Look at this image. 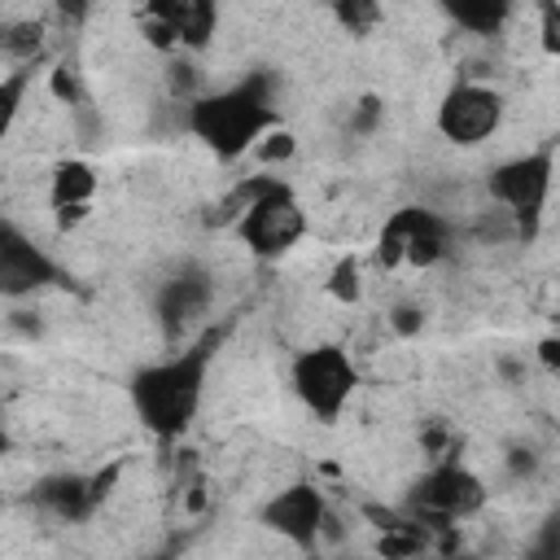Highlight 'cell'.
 I'll return each instance as SVG.
<instances>
[{"mask_svg": "<svg viewBox=\"0 0 560 560\" xmlns=\"http://www.w3.org/2000/svg\"><path fill=\"white\" fill-rule=\"evenodd\" d=\"M0 44H4V57H9V61H18V66H35V57H39V48H44V22H35V18L9 22Z\"/></svg>", "mask_w": 560, "mask_h": 560, "instance_id": "17", "label": "cell"}, {"mask_svg": "<svg viewBox=\"0 0 560 560\" xmlns=\"http://www.w3.org/2000/svg\"><path fill=\"white\" fill-rule=\"evenodd\" d=\"M52 284H66L61 262L48 249H39L18 223H0V293L18 302Z\"/></svg>", "mask_w": 560, "mask_h": 560, "instance_id": "11", "label": "cell"}, {"mask_svg": "<svg viewBox=\"0 0 560 560\" xmlns=\"http://www.w3.org/2000/svg\"><path fill=\"white\" fill-rule=\"evenodd\" d=\"M508 464H512V472H516V477H521V472H525V477H529V472H534V468H538V455H534V451H529V446H516V451H512V459H508Z\"/></svg>", "mask_w": 560, "mask_h": 560, "instance_id": "26", "label": "cell"}, {"mask_svg": "<svg viewBox=\"0 0 560 560\" xmlns=\"http://www.w3.org/2000/svg\"><path fill=\"white\" fill-rule=\"evenodd\" d=\"M96 166L83 162V158H66L52 166L48 175V206L52 210H70V206H92L96 197Z\"/></svg>", "mask_w": 560, "mask_h": 560, "instance_id": "14", "label": "cell"}, {"mask_svg": "<svg viewBox=\"0 0 560 560\" xmlns=\"http://www.w3.org/2000/svg\"><path fill=\"white\" fill-rule=\"evenodd\" d=\"M31 79H35V66H13V70L0 79V127H4V131H13L18 109H22V92L31 88Z\"/></svg>", "mask_w": 560, "mask_h": 560, "instance_id": "19", "label": "cell"}, {"mask_svg": "<svg viewBox=\"0 0 560 560\" xmlns=\"http://www.w3.org/2000/svg\"><path fill=\"white\" fill-rule=\"evenodd\" d=\"M214 302V276L197 262H179L153 293V315L166 332V341H179Z\"/></svg>", "mask_w": 560, "mask_h": 560, "instance_id": "12", "label": "cell"}, {"mask_svg": "<svg viewBox=\"0 0 560 560\" xmlns=\"http://www.w3.org/2000/svg\"><path fill=\"white\" fill-rule=\"evenodd\" d=\"M118 481V464L109 472H52L35 486V503L44 512H52L57 521H88L105 499H109V486Z\"/></svg>", "mask_w": 560, "mask_h": 560, "instance_id": "13", "label": "cell"}, {"mask_svg": "<svg viewBox=\"0 0 560 560\" xmlns=\"http://www.w3.org/2000/svg\"><path fill=\"white\" fill-rule=\"evenodd\" d=\"M438 4H442V13H446L459 31L481 35V39L499 35V31L508 26L512 9H516V0H438Z\"/></svg>", "mask_w": 560, "mask_h": 560, "instance_id": "15", "label": "cell"}, {"mask_svg": "<svg viewBox=\"0 0 560 560\" xmlns=\"http://www.w3.org/2000/svg\"><path fill=\"white\" fill-rule=\"evenodd\" d=\"M289 385L298 394V402L319 420V424H337L346 402L359 389V368L350 359V350L341 341H319L293 354L289 363Z\"/></svg>", "mask_w": 560, "mask_h": 560, "instance_id": "4", "label": "cell"}, {"mask_svg": "<svg viewBox=\"0 0 560 560\" xmlns=\"http://www.w3.org/2000/svg\"><path fill=\"white\" fill-rule=\"evenodd\" d=\"M486 494H490V490H486V481H481L472 468H464V464H455V459H442V464H433L424 477L411 481L407 512L420 516L429 529H446V525H455V521L477 516V512L486 508Z\"/></svg>", "mask_w": 560, "mask_h": 560, "instance_id": "6", "label": "cell"}, {"mask_svg": "<svg viewBox=\"0 0 560 560\" xmlns=\"http://www.w3.org/2000/svg\"><path fill=\"white\" fill-rule=\"evenodd\" d=\"M534 354H538V363H542V368H551V372H560V332H551V337H542V341L534 346Z\"/></svg>", "mask_w": 560, "mask_h": 560, "instance_id": "24", "label": "cell"}, {"mask_svg": "<svg viewBox=\"0 0 560 560\" xmlns=\"http://www.w3.org/2000/svg\"><path fill=\"white\" fill-rule=\"evenodd\" d=\"M184 122L219 162H236V158L254 153V144L271 127H280L276 83H271L267 70H254V74H245L241 83H232L223 92L192 96Z\"/></svg>", "mask_w": 560, "mask_h": 560, "instance_id": "2", "label": "cell"}, {"mask_svg": "<svg viewBox=\"0 0 560 560\" xmlns=\"http://www.w3.org/2000/svg\"><path fill=\"white\" fill-rule=\"evenodd\" d=\"M88 214H92V206H70V210H57V228H61V232H70V228H79Z\"/></svg>", "mask_w": 560, "mask_h": 560, "instance_id": "27", "label": "cell"}, {"mask_svg": "<svg viewBox=\"0 0 560 560\" xmlns=\"http://www.w3.org/2000/svg\"><path fill=\"white\" fill-rule=\"evenodd\" d=\"M140 35L158 52H201L219 35V0H144L140 9Z\"/></svg>", "mask_w": 560, "mask_h": 560, "instance_id": "8", "label": "cell"}, {"mask_svg": "<svg viewBox=\"0 0 560 560\" xmlns=\"http://www.w3.org/2000/svg\"><path fill=\"white\" fill-rule=\"evenodd\" d=\"M538 44L560 61V0H538Z\"/></svg>", "mask_w": 560, "mask_h": 560, "instance_id": "21", "label": "cell"}, {"mask_svg": "<svg viewBox=\"0 0 560 560\" xmlns=\"http://www.w3.org/2000/svg\"><path fill=\"white\" fill-rule=\"evenodd\" d=\"M381 118H385L381 96H363V101H359V109H354V118H350V127H354V131H372Z\"/></svg>", "mask_w": 560, "mask_h": 560, "instance_id": "23", "label": "cell"}, {"mask_svg": "<svg viewBox=\"0 0 560 560\" xmlns=\"http://www.w3.org/2000/svg\"><path fill=\"white\" fill-rule=\"evenodd\" d=\"M551 188H556V149L551 144L525 149V153L490 166V175H486L490 201H499L512 214V232L525 245H534L538 232H542V214H547Z\"/></svg>", "mask_w": 560, "mask_h": 560, "instance_id": "3", "label": "cell"}, {"mask_svg": "<svg viewBox=\"0 0 560 560\" xmlns=\"http://www.w3.org/2000/svg\"><path fill=\"white\" fill-rule=\"evenodd\" d=\"M389 328H394L398 337H416V332L424 328V311L411 306V302H398V306L389 311Z\"/></svg>", "mask_w": 560, "mask_h": 560, "instance_id": "22", "label": "cell"}, {"mask_svg": "<svg viewBox=\"0 0 560 560\" xmlns=\"http://www.w3.org/2000/svg\"><path fill=\"white\" fill-rule=\"evenodd\" d=\"M556 328H560V315H556Z\"/></svg>", "mask_w": 560, "mask_h": 560, "instance_id": "28", "label": "cell"}, {"mask_svg": "<svg viewBox=\"0 0 560 560\" xmlns=\"http://www.w3.org/2000/svg\"><path fill=\"white\" fill-rule=\"evenodd\" d=\"M328 9H332L337 26H341L350 39H368V35H376V26L385 22L381 0H332Z\"/></svg>", "mask_w": 560, "mask_h": 560, "instance_id": "16", "label": "cell"}, {"mask_svg": "<svg viewBox=\"0 0 560 560\" xmlns=\"http://www.w3.org/2000/svg\"><path fill=\"white\" fill-rule=\"evenodd\" d=\"M503 114H508V101L499 88L490 83H455L446 88V96L438 101V136L459 144V149H472V144H486L499 127H503Z\"/></svg>", "mask_w": 560, "mask_h": 560, "instance_id": "9", "label": "cell"}, {"mask_svg": "<svg viewBox=\"0 0 560 560\" xmlns=\"http://www.w3.org/2000/svg\"><path fill=\"white\" fill-rule=\"evenodd\" d=\"M236 236L245 241V249L262 262H280L302 236H306V210L298 201V192L276 175L241 214H236Z\"/></svg>", "mask_w": 560, "mask_h": 560, "instance_id": "5", "label": "cell"}, {"mask_svg": "<svg viewBox=\"0 0 560 560\" xmlns=\"http://www.w3.org/2000/svg\"><path fill=\"white\" fill-rule=\"evenodd\" d=\"M446 241H451V223L438 210L398 206L376 232V262L381 267L411 262L424 271V267H438L446 258Z\"/></svg>", "mask_w": 560, "mask_h": 560, "instance_id": "7", "label": "cell"}, {"mask_svg": "<svg viewBox=\"0 0 560 560\" xmlns=\"http://www.w3.org/2000/svg\"><path fill=\"white\" fill-rule=\"evenodd\" d=\"M324 4H332V0H324Z\"/></svg>", "mask_w": 560, "mask_h": 560, "instance_id": "29", "label": "cell"}, {"mask_svg": "<svg viewBox=\"0 0 560 560\" xmlns=\"http://www.w3.org/2000/svg\"><path fill=\"white\" fill-rule=\"evenodd\" d=\"M258 521L289 538L298 551H315L324 525H328V503H324V490L315 481H289L284 490H276L262 508H258Z\"/></svg>", "mask_w": 560, "mask_h": 560, "instance_id": "10", "label": "cell"}, {"mask_svg": "<svg viewBox=\"0 0 560 560\" xmlns=\"http://www.w3.org/2000/svg\"><path fill=\"white\" fill-rule=\"evenodd\" d=\"M214 350H219V332H201L192 346H184L158 363H144L131 376V385H127L131 407L158 442H175L192 429L201 398H206V376H210Z\"/></svg>", "mask_w": 560, "mask_h": 560, "instance_id": "1", "label": "cell"}, {"mask_svg": "<svg viewBox=\"0 0 560 560\" xmlns=\"http://www.w3.org/2000/svg\"><path fill=\"white\" fill-rule=\"evenodd\" d=\"M324 293H328L332 302H341V306H354V302L363 298V267H359L354 254H341V258L332 262V271H328V280H324Z\"/></svg>", "mask_w": 560, "mask_h": 560, "instance_id": "18", "label": "cell"}, {"mask_svg": "<svg viewBox=\"0 0 560 560\" xmlns=\"http://www.w3.org/2000/svg\"><path fill=\"white\" fill-rule=\"evenodd\" d=\"M52 4H57L61 22H70V26H79L88 18V9H92V0H52Z\"/></svg>", "mask_w": 560, "mask_h": 560, "instance_id": "25", "label": "cell"}, {"mask_svg": "<svg viewBox=\"0 0 560 560\" xmlns=\"http://www.w3.org/2000/svg\"><path fill=\"white\" fill-rule=\"evenodd\" d=\"M298 153V136L289 131V127H271L258 144H254V158L258 162H267V166H276V162H289Z\"/></svg>", "mask_w": 560, "mask_h": 560, "instance_id": "20", "label": "cell"}]
</instances>
